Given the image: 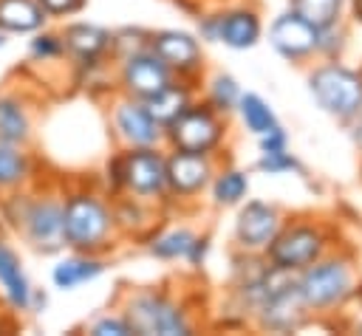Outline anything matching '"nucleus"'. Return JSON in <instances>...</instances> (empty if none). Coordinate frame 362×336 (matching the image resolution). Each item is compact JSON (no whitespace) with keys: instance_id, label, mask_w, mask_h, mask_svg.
<instances>
[{"instance_id":"nucleus-23","label":"nucleus","mask_w":362,"mask_h":336,"mask_svg":"<svg viewBox=\"0 0 362 336\" xmlns=\"http://www.w3.org/2000/svg\"><path fill=\"white\" fill-rule=\"evenodd\" d=\"M192 102H195V93H192V82H187V79H173L167 88H161L158 93L144 99L147 110L153 113V119L161 127H167L173 119H178Z\"/></svg>"},{"instance_id":"nucleus-18","label":"nucleus","mask_w":362,"mask_h":336,"mask_svg":"<svg viewBox=\"0 0 362 336\" xmlns=\"http://www.w3.org/2000/svg\"><path fill=\"white\" fill-rule=\"evenodd\" d=\"M269 42L272 48L286 56V59H305L317 51V42H320V28H314L308 20H303L300 14L294 11H286L280 14L272 28H269Z\"/></svg>"},{"instance_id":"nucleus-27","label":"nucleus","mask_w":362,"mask_h":336,"mask_svg":"<svg viewBox=\"0 0 362 336\" xmlns=\"http://www.w3.org/2000/svg\"><path fill=\"white\" fill-rule=\"evenodd\" d=\"M235 110L240 113V119H243L246 130H249V133H255V136H260V133H266V130H272V127L277 124V119H274L272 107H269L257 93H240V99H238V107H235Z\"/></svg>"},{"instance_id":"nucleus-15","label":"nucleus","mask_w":362,"mask_h":336,"mask_svg":"<svg viewBox=\"0 0 362 336\" xmlns=\"http://www.w3.org/2000/svg\"><path fill=\"white\" fill-rule=\"evenodd\" d=\"M283 226V215L277 206L263 200H249L240 206L235 220V243L246 254H263L266 246L274 240V234Z\"/></svg>"},{"instance_id":"nucleus-36","label":"nucleus","mask_w":362,"mask_h":336,"mask_svg":"<svg viewBox=\"0 0 362 336\" xmlns=\"http://www.w3.org/2000/svg\"><path fill=\"white\" fill-rule=\"evenodd\" d=\"M257 141H260V152H277V150H288V147H286V144H288V138H286V130H283L280 124H274L272 130L260 133V136H257Z\"/></svg>"},{"instance_id":"nucleus-26","label":"nucleus","mask_w":362,"mask_h":336,"mask_svg":"<svg viewBox=\"0 0 362 336\" xmlns=\"http://www.w3.org/2000/svg\"><path fill=\"white\" fill-rule=\"evenodd\" d=\"M195 240V232L192 229H167V232H158L147 240V251L156 257V260H184L189 246Z\"/></svg>"},{"instance_id":"nucleus-35","label":"nucleus","mask_w":362,"mask_h":336,"mask_svg":"<svg viewBox=\"0 0 362 336\" xmlns=\"http://www.w3.org/2000/svg\"><path fill=\"white\" fill-rule=\"evenodd\" d=\"M122 189L124 186H122V150H119L105 164V195L107 198H116V195H122Z\"/></svg>"},{"instance_id":"nucleus-5","label":"nucleus","mask_w":362,"mask_h":336,"mask_svg":"<svg viewBox=\"0 0 362 336\" xmlns=\"http://www.w3.org/2000/svg\"><path fill=\"white\" fill-rule=\"evenodd\" d=\"M297 288L308 311H328L354 296V268L345 257H317L297 271Z\"/></svg>"},{"instance_id":"nucleus-17","label":"nucleus","mask_w":362,"mask_h":336,"mask_svg":"<svg viewBox=\"0 0 362 336\" xmlns=\"http://www.w3.org/2000/svg\"><path fill=\"white\" fill-rule=\"evenodd\" d=\"M255 316H257V325H260L263 330H280V333H286V330L300 328V325L305 322V316H308V305H305L303 296H300L297 277L288 280L286 285L274 288V291L260 302V308L255 311Z\"/></svg>"},{"instance_id":"nucleus-16","label":"nucleus","mask_w":362,"mask_h":336,"mask_svg":"<svg viewBox=\"0 0 362 336\" xmlns=\"http://www.w3.org/2000/svg\"><path fill=\"white\" fill-rule=\"evenodd\" d=\"M31 291H34V282L23 265L20 251L14 248V243L6 234H0V302L14 316L28 313Z\"/></svg>"},{"instance_id":"nucleus-22","label":"nucleus","mask_w":362,"mask_h":336,"mask_svg":"<svg viewBox=\"0 0 362 336\" xmlns=\"http://www.w3.org/2000/svg\"><path fill=\"white\" fill-rule=\"evenodd\" d=\"M48 25V14L37 0H0V34L28 37Z\"/></svg>"},{"instance_id":"nucleus-10","label":"nucleus","mask_w":362,"mask_h":336,"mask_svg":"<svg viewBox=\"0 0 362 336\" xmlns=\"http://www.w3.org/2000/svg\"><path fill=\"white\" fill-rule=\"evenodd\" d=\"M173 79H175L173 71L150 51V45L144 51L116 59V85H119V93H124V96L144 102L153 93H158L161 88H167Z\"/></svg>"},{"instance_id":"nucleus-19","label":"nucleus","mask_w":362,"mask_h":336,"mask_svg":"<svg viewBox=\"0 0 362 336\" xmlns=\"http://www.w3.org/2000/svg\"><path fill=\"white\" fill-rule=\"evenodd\" d=\"M34 138V104L20 88H0V141L31 144Z\"/></svg>"},{"instance_id":"nucleus-41","label":"nucleus","mask_w":362,"mask_h":336,"mask_svg":"<svg viewBox=\"0 0 362 336\" xmlns=\"http://www.w3.org/2000/svg\"><path fill=\"white\" fill-rule=\"evenodd\" d=\"M359 76H362V71H359Z\"/></svg>"},{"instance_id":"nucleus-3","label":"nucleus","mask_w":362,"mask_h":336,"mask_svg":"<svg viewBox=\"0 0 362 336\" xmlns=\"http://www.w3.org/2000/svg\"><path fill=\"white\" fill-rule=\"evenodd\" d=\"M122 313L139 336H187L192 319L184 302L164 288H130L122 299Z\"/></svg>"},{"instance_id":"nucleus-29","label":"nucleus","mask_w":362,"mask_h":336,"mask_svg":"<svg viewBox=\"0 0 362 336\" xmlns=\"http://www.w3.org/2000/svg\"><path fill=\"white\" fill-rule=\"evenodd\" d=\"M28 59L37 62V65H48V62L65 59V45H62L59 31L40 28V31L28 34Z\"/></svg>"},{"instance_id":"nucleus-39","label":"nucleus","mask_w":362,"mask_h":336,"mask_svg":"<svg viewBox=\"0 0 362 336\" xmlns=\"http://www.w3.org/2000/svg\"><path fill=\"white\" fill-rule=\"evenodd\" d=\"M354 14L362 20V0H354Z\"/></svg>"},{"instance_id":"nucleus-14","label":"nucleus","mask_w":362,"mask_h":336,"mask_svg":"<svg viewBox=\"0 0 362 336\" xmlns=\"http://www.w3.org/2000/svg\"><path fill=\"white\" fill-rule=\"evenodd\" d=\"M215 155L167 150V198L189 200L201 195L215 175Z\"/></svg>"},{"instance_id":"nucleus-6","label":"nucleus","mask_w":362,"mask_h":336,"mask_svg":"<svg viewBox=\"0 0 362 336\" xmlns=\"http://www.w3.org/2000/svg\"><path fill=\"white\" fill-rule=\"evenodd\" d=\"M308 88L322 110L337 119H351L362 110V76L337 62H325L308 73Z\"/></svg>"},{"instance_id":"nucleus-40","label":"nucleus","mask_w":362,"mask_h":336,"mask_svg":"<svg viewBox=\"0 0 362 336\" xmlns=\"http://www.w3.org/2000/svg\"><path fill=\"white\" fill-rule=\"evenodd\" d=\"M6 42H8V40H6V34H0V51L6 48Z\"/></svg>"},{"instance_id":"nucleus-12","label":"nucleus","mask_w":362,"mask_h":336,"mask_svg":"<svg viewBox=\"0 0 362 336\" xmlns=\"http://www.w3.org/2000/svg\"><path fill=\"white\" fill-rule=\"evenodd\" d=\"M62 45H65V56L71 59L74 71L76 73H93L99 68H105L110 56V40H113V31H107L105 25H96V23H68L62 31Z\"/></svg>"},{"instance_id":"nucleus-32","label":"nucleus","mask_w":362,"mask_h":336,"mask_svg":"<svg viewBox=\"0 0 362 336\" xmlns=\"http://www.w3.org/2000/svg\"><path fill=\"white\" fill-rule=\"evenodd\" d=\"M85 333H90V336H130L133 328L122 311H110V313H99L93 322H88Z\"/></svg>"},{"instance_id":"nucleus-7","label":"nucleus","mask_w":362,"mask_h":336,"mask_svg":"<svg viewBox=\"0 0 362 336\" xmlns=\"http://www.w3.org/2000/svg\"><path fill=\"white\" fill-rule=\"evenodd\" d=\"M122 192L147 203L167 198V152L161 147H122Z\"/></svg>"},{"instance_id":"nucleus-33","label":"nucleus","mask_w":362,"mask_h":336,"mask_svg":"<svg viewBox=\"0 0 362 336\" xmlns=\"http://www.w3.org/2000/svg\"><path fill=\"white\" fill-rule=\"evenodd\" d=\"M300 164L291 158L288 150H277V152H260V161H257V169L263 172H288V169H297Z\"/></svg>"},{"instance_id":"nucleus-30","label":"nucleus","mask_w":362,"mask_h":336,"mask_svg":"<svg viewBox=\"0 0 362 336\" xmlns=\"http://www.w3.org/2000/svg\"><path fill=\"white\" fill-rule=\"evenodd\" d=\"M339 6H342V0H291V11L300 14L303 20H308L314 28L337 25Z\"/></svg>"},{"instance_id":"nucleus-34","label":"nucleus","mask_w":362,"mask_h":336,"mask_svg":"<svg viewBox=\"0 0 362 336\" xmlns=\"http://www.w3.org/2000/svg\"><path fill=\"white\" fill-rule=\"evenodd\" d=\"M37 3H40L42 11L48 14V20H51V17H57V20L74 17V14H79V11L88 6V0H37Z\"/></svg>"},{"instance_id":"nucleus-31","label":"nucleus","mask_w":362,"mask_h":336,"mask_svg":"<svg viewBox=\"0 0 362 336\" xmlns=\"http://www.w3.org/2000/svg\"><path fill=\"white\" fill-rule=\"evenodd\" d=\"M150 45V31L144 28H122V31H113V40H110V56L113 62L127 56V54H136V51H144Z\"/></svg>"},{"instance_id":"nucleus-11","label":"nucleus","mask_w":362,"mask_h":336,"mask_svg":"<svg viewBox=\"0 0 362 336\" xmlns=\"http://www.w3.org/2000/svg\"><path fill=\"white\" fill-rule=\"evenodd\" d=\"M110 130L122 147H161L164 127L153 119L147 104L133 96H119L110 104Z\"/></svg>"},{"instance_id":"nucleus-38","label":"nucleus","mask_w":362,"mask_h":336,"mask_svg":"<svg viewBox=\"0 0 362 336\" xmlns=\"http://www.w3.org/2000/svg\"><path fill=\"white\" fill-rule=\"evenodd\" d=\"M45 305H48V294H45V291H40V288L34 285V291H31V308H28V313H42V311H45Z\"/></svg>"},{"instance_id":"nucleus-28","label":"nucleus","mask_w":362,"mask_h":336,"mask_svg":"<svg viewBox=\"0 0 362 336\" xmlns=\"http://www.w3.org/2000/svg\"><path fill=\"white\" fill-rule=\"evenodd\" d=\"M238 99H240V88L238 82L229 76V73H215L209 76L206 82V90H204V102L209 107H215L218 113H232L238 107Z\"/></svg>"},{"instance_id":"nucleus-24","label":"nucleus","mask_w":362,"mask_h":336,"mask_svg":"<svg viewBox=\"0 0 362 336\" xmlns=\"http://www.w3.org/2000/svg\"><path fill=\"white\" fill-rule=\"evenodd\" d=\"M249 192V178L246 172L235 169V167H223L215 169L212 181H209V195L215 206H238Z\"/></svg>"},{"instance_id":"nucleus-37","label":"nucleus","mask_w":362,"mask_h":336,"mask_svg":"<svg viewBox=\"0 0 362 336\" xmlns=\"http://www.w3.org/2000/svg\"><path fill=\"white\" fill-rule=\"evenodd\" d=\"M206 254H209V237H206V234H195V240H192V246H189L184 263H187L189 268H204Z\"/></svg>"},{"instance_id":"nucleus-2","label":"nucleus","mask_w":362,"mask_h":336,"mask_svg":"<svg viewBox=\"0 0 362 336\" xmlns=\"http://www.w3.org/2000/svg\"><path fill=\"white\" fill-rule=\"evenodd\" d=\"M62 226L65 248L74 251L105 254L119 237L110 198L90 186L62 189Z\"/></svg>"},{"instance_id":"nucleus-21","label":"nucleus","mask_w":362,"mask_h":336,"mask_svg":"<svg viewBox=\"0 0 362 336\" xmlns=\"http://www.w3.org/2000/svg\"><path fill=\"white\" fill-rule=\"evenodd\" d=\"M37 181V155L31 152V147L0 141V195L25 189Z\"/></svg>"},{"instance_id":"nucleus-9","label":"nucleus","mask_w":362,"mask_h":336,"mask_svg":"<svg viewBox=\"0 0 362 336\" xmlns=\"http://www.w3.org/2000/svg\"><path fill=\"white\" fill-rule=\"evenodd\" d=\"M198 37L206 42H223L226 48L243 51L260 40V17L249 6H232L198 17Z\"/></svg>"},{"instance_id":"nucleus-1","label":"nucleus","mask_w":362,"mask_h":336,"mask_svg":"<svg viewBox=\"0 0 362 336\" xmlns=\"http://www.w3.org/2000/svg\"><path fill=\"white\" fill-rule=\"evenodd\" d=\"M0 223L42 257L65 251L62 189L57 186H42L37 181L25 189L0 195Z\"/></svg>"},{"instance_id":"nucleus-20","label":"nucleus","mask_w":362,"mask_h":336,"mask_svg":"<svg viewBox=\"0 0 362 336\" xmlns=\"http://www.w3.org/2000/svg\"><path fill=\"white\" fill-rule=\"evenodd\" d=\"M105 274V260L102 254H88V251H74L68 248L57 254V263L51 265V285L57 291H79L82 285L99 280Z\"/></svg>"},{"instance_id":"nucleus-4","label":"nucleus","mask_w":362,"mask_h":336,"mask_svg":"<svg viewBox=\"0 0 362 336\" xmlns=\"http://www.w3.org/2000/svg\"><path fill=\"white\" fill-rule=\"evenodd\" d=\"M226 136V116L206 102H192L178 119L164 127V144L170 150L215 155Z\"/></svg>"},{"instance_id":"nucleus-13","label":"nucleus","mask_w":362,"mask_h":336,"mask_svg":"<svg viewBox=\"0 0 362 336\" xmlns=\"http://www.w3.org/2000/svg\"><path fill=\"white\" fill-rule=\"evenodd\" d=\"M150 51L173 71L175 79H187L195 85V79L204 71L201 42L189 31H178V28L150 31Z\"/></svg>"},{"instance_id":"nucleus-25","label":"nucleus","mask_w":362,"mask_h":336,"mask_svg":"<svg viewBox=\"0 0 362 336\" xmlns=\"http://www.w3.org/2000/svg\"><path fill=\"white\" fill-rule=\"evenodd\" d=\"M113 203V220H116V229L119 234H130V232H141V229H150V203L141 200V198H133L127 192L110 198Z\"/></svg>"},{"instance_id":"nucleus-8","label":"nucleus","mask_w":362,"mask_h":336,"mask_svg":"<svg viewBox=\"0 0 362 336\" xmlns=\"http://www.w3.org/2000/svg\"><path fill=\"white\" fill-rule=\"evenodd\" d=\"M328 246V234L322 232L320 223H288L280 226L274 240L266 246L263 257L286 271H303L308 263L322 257Z\"/></svg>"}]
</instances>
